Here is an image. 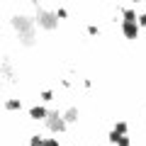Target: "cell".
Here are the masks:
<instances>
[{
  "label": "cell",
  "mask_w": 146,
  "mask_h": 146,
  "mask_svg": "<svg viewBox=\"0 0 146 146\" xmlns=\"http://www.w3.org/2000/svg\"><path fill=\"white\" fill-rule=\"evenodd\" d=\"M39 22H42L44 27H49V29H51V27L56 25V22H54V15H49V12H42V17H39Z\"/></svg>",
  "instance_id": "cell-5"
},
{
  "label": "cell",
  "mask_w": 146,
  "mask_h": 146,
  "mask_svg": "<svg viewBox=\"0 0 146 146\" xmlns=\"http://www.w3.org/2000/svg\"><path fill=\"white\" fill-rule=\"evenodd\" d=\"M139 25H146V15H141V17H139Z\"/></svg>",
  "instance_id": "cell-8"
},
{
  "label": "cell",
  "mask_w": 146,
  "mask_h": 146,
  "mask_svg": "<svg viewBox=\"0 0 146 146\" xmlns=\"http://www.w3.org/2000/svg\"><path fill=\"white\" fill-rule=\"evenodd\" d=\"M110 139L115 141L117 146H129V139H127V136H122V134H117V131H112V136H110Z\"/></svg>",
  "instance_id": "cell-4"
},
{
  "label": "cell",
  "mask_w": 146,
  "mask_h": 146,
  "mask_svg": "<svg viewBox=\"0 0 146 146\" xmlns=\"http://www.w3.org/2000/svg\"><path fill=\"white\" fill-rule=\"evenodd\" d=\"M29 115L34 117V119H44V122H46L49 112H46V110H44V107H32V112H29Z\"/></svg>",
  "instance_id": "cell-3"
},
{
  "label": "cell",
  "mask_w": 146,
  "mask_h": 146,
  "mask_svg": "<svg viewBox=\"0 0 146 146\" xmlns=\"http://www.w3.org/2000/svg\"><path fill=\"white\" fill-rule=\"evenodd\" d=\"M46 124H49V129H51V131H61L63 129V119L58 115H49L46 117Z\"/></svg>",
  "instance_id": "cell-2"
},
{
  "label": "cell",
  "mask_w": 146,
  "mask_h": 146,
  "mask_svg": "<svg viewBox=\"0 0 146 146\" xmlns=\"http://www.w3.org/2000/svg\"><path fill=\"white\" fill-rule=\"evenodd\" d=\"M66 119H68V122L76 119V110H68V112H66Z\"/></svg>",
  "instance_id": "cell-7"
},
{
  "label": "cell",
  "mask_w": 146,
  "mask_h": 146,
  "mask_svg": "<svg viewBox=\"0 0 146 146\" xmlns=\"http://www.w3.org/2000/svg\"><path fill=\"white\" fill-rule=\"evenodd\" d=\"M136 32H139V20H124V34L129 39H134Z\"/></svg>",
  "instance_id": "cell-1"
},
{
  "label": "cell",
  "mask_w": 146,
  "mask_h": 146,
  "mask_svg": "<svg viewBox=\"0 0 146 146\" xmlns=\"http://www.w3.org/2000/svg\"><path fill=\"white\" fill-rule=\"evenodd\" d=\"M5 107H7V110H17V107H20V102H17V100H10Z\"/></svg>",
  "instance_id": "cell-6"
}]
</instances>
